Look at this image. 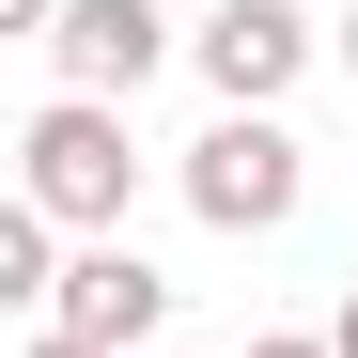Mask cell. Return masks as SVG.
<instances>
[{
  "mask_svg": "<svg viewBox=\"0 0 358 358\" xmlns=\"http://www.w3.org/2000/svg\"><path fill=\"white\" fill-rule=\"evenodd\" d=\"M47 327H78V343H109V358H141V343L171 327V280L125 250V234H94V250L63 265V296H47Z\"/></svg>",
  "mask_w": 358,
  "mask_h": 358,
  "instance_id": "4",
  "label": "cell"
},
{
  "mask_svg": "<svg viewBox=\"0 0 358 358\" xmlns=\"http://www.w3.org/2000/svg\"><path fill=\"white\" fill-rule=\"evenodd\" d=\"M0 296H63V218H31V203H0Z\"/></svg>",
  "mask_w": 358,
  "mask_h": 358,
  "instance_id": "6",
  "label": "cell"
},
{
  "mask_svg": "<svg viewBox=\"0 0 358 358\" xmlns=\"http://www.w3.org/2000/svg\"><path fill=\"white\" fill-rule=\"evenodd\" d=\"M327 47H343V63H358V16H343V31H327Z\"/></svg>",
  "mask_w": 358,
  "mask_h": 358,
  "instance_id": "11",
  "label": "cell"
},
{
  "mask_svg": "<svg viewBox=\"0 0 358 358\" xmlns=\"http://www.w3.org/2000/svg\"><path fill=\"white\" fill-rule=\"evenodd\" d=\"M187 63H203L218 109H280L296 78H312V16H296V0H218V16L187 31Z\"/></svg>",
  "mask_w": 358,
  "mask_h": 358,
  "instance_id": "3",
  "label": "cell"
},
{
  "mask_svg": "<svg viewBox=\"0 0 358 358\" xmlns=\"http://www.w3.org/2000/svg\"><path fill=\"white\" fill-rule=\"evenodd\" d=\"M47 63H63V94H109V109H125V94L171 63V16H156V0H63Z\"/></svg>",
  "mask_w": 358,
  "mask_h": 358,
  "instance_id": "5",
  "label": "cell"
},
{
  "mask_svg": "<svg viewBox=\"0 0 358 358\" xmlns=\"http://www.w3.org/2000/svg\"><path fill=\"white\" fill-rule=\"evenodd\" d=\"M296 187H312V156H296L280 109H218V125L187 141V218L203 234H280Z\"/></svg>",
  "mask_w": 358,
  "mask_h": 358,
  "instance_id": "2",
  "label": "cell"
},
{
  "mask_svg": "<svg viewBox=\"0 0 358 358\" xmlns=\"http://www.w3.org/2000/svg\"><path fill=\"white\" fill-rule=\"evenodd\" d=\"M16 358H109V343H78V327H31V343H16Z\"/></svg>",
  "mask_w": 358,
  "mask_h": 358,
  "instance_id": "8",
  "label": "cell"
},
{
  "mask_svg": "<svg viewBox=\"0 0 358 358\" xmlns=\"http://www.w3.org/2000/svg\"><path fill=\"white\" fill-rule=\"evenodd\" d=\"M0 31H63V0H0Z\"/></svg>",
  "mask_w": 358,
  "mask_h": 358,
  "instance_id": "9",
  "label": "cell"
},
{
  "mask_svg": "<svg viewBox=\"0 0 358 358\" xmlns=\"http://www.w3.org/2000/svg\"><path fill=\"white\" fill-rule=\"evenodd\" d=\"M327 343H343V358H358V296H343V312H327Z\"/></svg>",
  "mask_w": 358,
  "mask_h": 358,
  "instance_id": "10",
  "label": "cell"
},
{
  "mask_svg": "<svg viewBox=\"0 0 358 358\" xmlns=\"http://www.w3.org/2000/svg\"><path fill=\"white\" fill-rule=\"evenodd\" d=\"M16 203L63 218V234H125V203H141V141H125V109H109V94H47L31 141H16Z\"/></svg>",
  "mask_w": 358,
  "mask_h": 358,
  "instance_id": "1",
  "label": "cell"
},
{
  "mask_svg": "<svg viewBox=\"0 0 358 358\" xmlns=\"http://www.w3.org/2000/svg\"><path fill=\"white\" fill-rule=\"evenodd\" d=\"M250 358H343V343H327V327H265Z\"/></svg>",
  "mask_w": 358,
  "mask_h": 358,
  "instance_id": "7",
  "label": "cell"
}]
</instances>
